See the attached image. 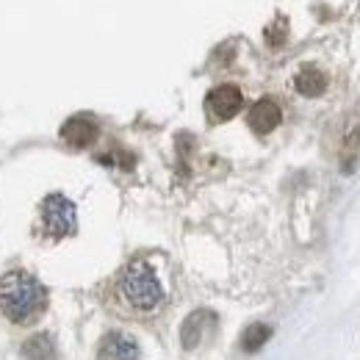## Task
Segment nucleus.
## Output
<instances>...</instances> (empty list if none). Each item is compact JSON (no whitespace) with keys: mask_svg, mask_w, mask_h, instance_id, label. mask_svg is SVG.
<instances>
[{"mask_svg":"<svg viewBox=\"0 0 360 360\" xmlns=\"http://www.w3.org/2000/svg\"><path fill=\"white\" fill-rule=\"evenodd\" d=\"M47 308V288L28 271L14 269L0 277V311L11 324H31Z\"/></svg>","mask_w":360,"mask_h":360,"instance_id":"f257e3e1","label":"nucleus"},{"mask_svg":"<svg viewBox=\"0 0 360 360\" xmlns=\"http://www.w3.org/2000/svg\"><path fill=\"white\" fill-rule=\"evenodd\" d=\"M117 291H120L122 302L128 308L139 311V314H150L164 302V285H161L158 274L141 258L131 261L125 269L120 271Z\"/></svg>","mask_w":360,"mask_h":360,"instance_id":"f03ea898","label":"nucleus"},{"mask_svg":"<svg viewBox=\"0 0 360 360\" xmlns=\"http://www.w3.org/2000/svg\"><path fill=\"white\" fill-rule=\"evenodd\" d=\"M39 227L50 238H67L78 227V214L72 200L64 194H47L39 205Z\"/></svg>","mask_w":360,"mask_h":360,"instance_id":"7ed1b4c3","label":"nucleus"},{"mask_svg":"<svg viewBox=\"0 0 360 360\" xmlns=\"http://www.w3.org/2000/svg\"><path fill=\"white\" fill-rule=\"evenodd\" d=\"M97 360H141V349H139L134 335L111 330L103 335V341L97 347Z\"/></svg>","mask_w":360,"mask_h":360,"instance_id":"20e7f679","label":"nucleus"},{"mask_svg":"<svg viewBox=\"0 0 360 360\" xmlns=\"http://www.w3.org/2000/svg\"><path fill=\"white\" fill-rule=\"evenodd\" d=\"M205 105H208V114L214 120L225 122V120H233L241 111L244 94H241L238 86H233V84H222V86H217V89L208 94V103Z\"/></svg>","mask_w":360,"mask_h":360,"instance_id":"39448f33","label":"nucleus"},{"mask_svg":"<svg viewBox=\"0 0 360 360\" xmlns=\"http://www.w3.org/2000/svg\"><path fill=\"white\" fill-rule=\"evenodd\" d=\"M250 128L255 131V134H271L277 125H280V120H283V114H280V105L274 103V100H258L252 108H250Z\"/></svg>","mask_w":360,"mask_h":360,"instance_id":"423d86ee","label":"nucleus"},{"mask_svg":"<svg viewBox=\"0 0 360 360\" xmlns=\"http://www.w3.org/2000/svg\"><path fill=\"white\" fill-rule=\"evenodd\" d=\"M61 139L70 141L72 147H86L97 139V125L91 117H72L64 128H61Z\"/></svg>","mask_w":360,"mask_h":360,"instance_id":"0eeeda50","label":"nucleus"},{"mask_svg":"<svg viewBox=\"0 0 360 360\" xmlns=\"http://www.w3.org/2000/svg\"><path fill=\"white\" fill-rule=\"evenodd\" d=\"M205 321H214V314L197 311V314H191L186 319V324H183V330H180V341H183L186 349L200 347V341H202V335H205Z\"/></svg>","mask_w":360,"mask_h":360,"instance_id":"6e6552de","label":"nucleus"},{"mask_svg":"<svg viewBox=\"0 0 360 360\" xmlns=\"http://www.w3.org/2000/svg\"><path fill=\"white\" fill-rule=\"evenodd\" d=\"M22 360H58L56 341L47 333H37L22 344Z\"/></svg>","mask_w":360,"mask_h":360,"instance_id":"1a4fd4ad","label":"nucleus"},{"mask_svg":"<svg viewBox=\"0 0 360 360\" xmlns=\"http://www.w3.org/2000/svg\"><path fill=\"white\" fill-rule=\"evenodd\" d=\"M324 89H327V78H324L316 67H305V70L297 75V91H300V94H305V97H319Z\"/></svg>","mask_w":360,"mask_h":360,"instance_id":"9d476101","label":"nucleus"},{"mask_svg":"<svg viewBox=\"0 0 360 360\" xmlns=\"http://www.w3.org/2000/svg\"><path fill=\"white\" fill-rule=\"evenodd\" d=\"M269 338H271L269 324H250V327L244 330V335H241V347H244L247 352H258Z\"/></svg>","mask_w":360,"mask_h":360,"instance_id":"9b49d317","label":"nucleus"}]
</instances>
